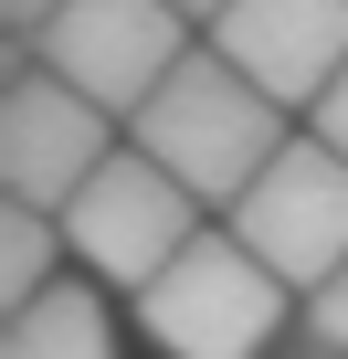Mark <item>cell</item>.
Segmentation results:
<instances>
[{
    "mask_svg": "<svg viewBox=\"0 0 348 359\" xmlns=\"http://www.w3.org/2000/svg\"><path fill=\"white\" fill-rule=\"evenodd\" d=\"M127 137H137L148 158H169L201 201L232 212V201L253 191V169L285 148V106H274V95L222 53V43H190L180 64L158 74V95L127 116Z\"/></svg>",
    "mask_w": 348,
    "mask_h": 359,
    "instance_id": "obj_1",
    "label": "cell"
},
{
    "mask_svg": "<svg viewBox=\"0 0 348 359\" xmlns=\"http://www.w3.org/2000/svg\"><path fill=\"white\" fill-rule=\"evenodd\" d=\"M285 275L243 243V233H190L148 285H137V327L169 359H274L285 338Z\"/></svg>",
    "mask_w": 348,
    "mask_h": 359,
    "instance_id": "obj_2",
    "label": "cell"
},
{
    "mask_svg": "<svg viewBox=\"0 0 348 359\" xmlns=\"http://www.w3.org/2000/svg\"><path fill=\"white\" fill-rule=\"evenodd\" d=\"M64 233H74V264H85L95 285H127V296H137L169 254L201 233V191H190L169 158H148V148L127 137L85 191L64 201Z\"/></svg>",
    "mask_w": 348,
    "mask_h": 359,
    "instance_id": "obj_3",
    "label": "cell"
},
{
    "mask_svg": "<svg viewBox=\"0 0 348 359\" xmlns=\"http://www.w3.org/2000/svg\"><path fill=\"white\" fill-rule=\"evenodd\" d=\"M106 158H116V116L85 85H64L32 43H11V85H0V191L64 212Z\"/></svg>",
    "mask_w": 348,
    "mask_h": 359,
    "instance_id": "obj_4",
    "label": "cell"
},
{
    "mask_svg": "<svg viewBox=\"0 0 348 359\" xmlns=\"http://www.w3.org/2000/svg\"><path fill=\"white\" fill-rule=\"evenodd\" d=\"M232 233L295 285V296H316L337 264H348V158L306 127V137H285L264 169H253V191L232 201Z\"/></svg>",
    "mask_w": 348,
    "mask_h": 359,
    "instance_id": "obj_5",
    "label": "cell"
},
{
    "mask_svg": "<svg viewBox=\"0 0 348 359\" xmlns=\"http://www.w3.org/2000/svg\"><path fill=\"white\" fill-rule=\"evenodd\" d=\"M32 53L64 85H85L106 116H137L158 95V74L190 53V11L180 0H64V11L32 32Z\"/></svg>",
    "mask_w": 348,
    "mask_h": 359,
    "instance_id": "obj_6",
    "label": "cell"
},
{
    "mask_svg": "<svg viewBox=\"0 0 348 359\" xmlns=\"http://www.w3.org/2000/svg\"><path fill=\"white\" fill-rule=\"evenodd\" d=\"M211 43L274 106H316L348 74V0H232V11L211 22Z\"/></svg>",
    "mask_w": 348,
    "mask_h": 359,
    "instance_id": "obj_7",
    "label": "cell"
},
{
    "mask_svg": "<svg viewBox=\"0 0 348 359\" xmlns=\"http://www.w3.org/2000/svg\"><path fill=\"white\" fill-rule=\"evenodd\" d=\"M0 359H116L106 306L85 296V275H64V285H43L32 306L0 317Z\"/></svg>",
    "mask_w": 348,
    "mask_h": 359,
    "instance_id": "obj_8",
    "label": "cell"
},
{
    "mask_svg": "<svg viewBox=\"0 0 348 359\" xmlns=\"http://www.w3.org/2000/svg\"><path fill=\"white\" fill-rule=\"evenodd\" d=\"M64 264H74L64 212H43V201H11V212H0V317L32 306L43 285H64Z\"/></svg>",
    "mask_w": 348,
    "mask_h": 359,
    "instance_id": "obj_9",
    "label": "cell"
},
{
    "mask_svg": "<svg viewBox=\"0 0 348 359\" xmlns=\"http://www.w3.org/2000/svg\"><path fill=\"white\" fill-rule=\"evenodd\" d=\"M306 338H316V348H348V264L306 296Z\"/></svg>",
    "mask_w": 348,
    "mask_h": 359,
    "instance_id": "obj_10",
    "label": "cell"
},
{
    "mask_svg": "<svg viewBox=\"0 0 348 359\" xmlns=\"http://www.w3.org/2000/svg\"><path fill=\"white\" fill-rule=\"evenodd\" d=\"M306 116H316V137H327V148H337V158H348V74H337V85H327V95H316V106H306Z\"/></svg>",
    "mask_w": 348,
    "mask_h": 359,
    "instance_id": "obj_11",
    "label": "cell"
},
{
    "mask_svg": "<svg viewBox=\"0 0 348 359\" xmlns=\"http://www.w3.org/2000/svg\"><path fill=\"white\" fill-rule=\"evenodd\" d=\"M53 11H64V0H0V22H11V43H32V32L53 22Z\"/></svg>",
    "mask_w": 348,
    "mask_h": 359,
    "instance_id": "obj_12",
    "label": "cell"
},
{
    "mask_svg": "<svg viewBox=\"0 0 348 359\" xmlns=\"http://www.w3.org/2000/svg\"><path fill=\"white\" fill-rule=\"evenodd\" d=\"M180 11H190V22H201V32H211V22H222V11H232V0H180Z\"/></svg>",
    "mask_w": 348,
    "mask_h": 359,
    "instance_id": "obj_13",
    "label": "cell"
},
{
    "mask_svg": "<svg viewBox=\"0 0 348 359\" xmlns=\"http://www.w3.org/2000/svg\"><path fill=\"white\" fill-rule=\"evenodd\" d=\"M306 359H348V348H316V338H306Z\"/></svg>",
    "mask_w": 348,
    "mask_h": 359,
    "instance_id": "obj_14",
    "label": "cell"
},
{
    "mask_svg": "<svg viewBox=\"0 0 348 359\" xmlns=\"http://www.w3.org/2000/svg\"><path fill=\"white\" fill-rule=\"evenodd\" d=\"M295 359H306V348H295Z\"/></svg>",
    "mask_w": 348,
    "mask_h": 359,
    "instance_id": "obj_15",
    "label": "cell"
}]
</instances>
